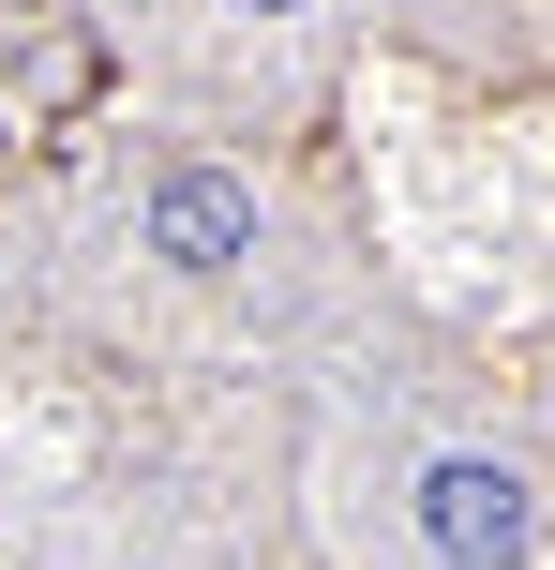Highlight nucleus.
I'll return each mask as SVG.
<instances>
[{
    "instance_id": "1",
    "label": "nucleus",
    "mask_w": 555,
    "mask_h": 570,
    "mask_svg": "<svg viewBox=\"0 0 555 570\" xmlns=\"http://www.w3.org/2000/svg\"><path fill=\"white\" fill-rule=\"evenodd\" d=\"M420 525H436L450 570H511V556H526V481L480 465V451H450L436 481H420Z\"/></svg>"
},
{
    "instance_id": "2",
    "label": "nucleus",
    "mask_w": 555,
    "mask_h": 570,
    "mask_svg": "<svg viewBox=\"0 0 555 570\" xmlns=\"http://www.w3.org/2000/svg\"><path fill=\"white\" fill-rule=\"evenodd\" d=\"M150 240H166L180 271H226L240 240H256V196H240V180H210V166H180L166 196H150Z\"/></svg>"
},
{
    "instance_id": "3",
    "label": "nucleus",
    "mask_w": 555,
    "mask_h": 570,
    "mask_svg": "<svg viewBox=\"0 0 555 570\" xmlns=\"http://www.w3.org/2000/svg\"><path fill=\"white\" fill-rule=\"evenodd\" d=\"M256 16H270V0H256Z\"/></svg>"
}]
</instances>
